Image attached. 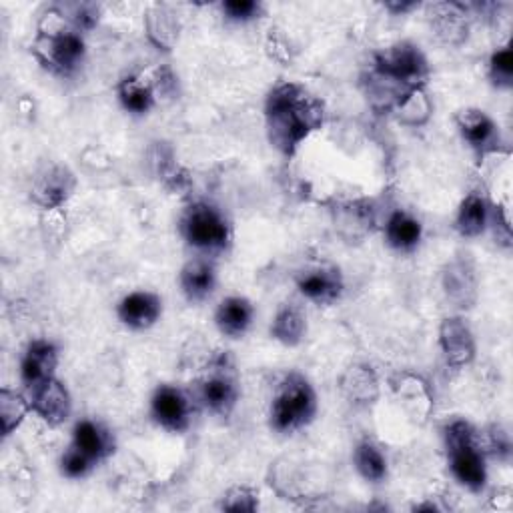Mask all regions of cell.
<instances>
[{
    "label": "cell",
    "instance_id": "cell-9",
    "mask_svg": "<svg viewBox=\"0 0 513 513\" xmlns=\"http://www.w3.org/2000/svg\"><path fill=\"white\" fill-rule=\"evenodd\" d=\"M31 391H33L31 395L33 411L41 419H45L49 425L59 427L71 417V409H73L71 395L59 379L51 377L45 383L33 387Z\"/></svg>",
    "mask_w": 513,
    "mask_h": 513
},
{
    "label": "cell",
    "instance_id": "cell-5",
    "mask_svg": "<svg viewBox=\"0 0 513 513\" xmlns=\"http://www.w3.org/2000/svg\"><path fill=\"white\" fill-rule=\"evenodd\" d=\"M373 75L407 93L423 85L429 75V65L419 47L413 43H397L375 57Z\"/></svg>",
    "mask_w": 513,
    "mask_h": 513
},
{
    "label": "cell",
    "instance_id": "cell-22",
    "mask_svg": "<svg viewBox=\"0 0 513 513\" xmlns=\"http://www.w3.org/2000/svg\"><path fill=\"white\" fill-rule=\"evenodd\" d=\"M423 235L421 223L405 211H395L387 219L385 239L397 251H411L419 245Z\"/></svg>",
    "mask_w": 513,
    "mask_h": 513
},
{
    "label": "cell",
    "instance_id": "cell-3",
    "mask_svg": "<svg viewBox=\"0 0 513 513\" xmlns=\"http://www.w3.org/2000/svg\"><path fill=\"white\" fill-rule=\"evenodd\" d=\"M445 447L455 479L467 489L479 491L487 481V469L475 429L463 419L451 421L445 427Z\"/></svg>",
    "mask_w": 513,
    "mask_h": 513
},
{
    "label": "cell",
    "instance_id": "cell-2",
    "mask_svg": "<svg viewBox=\"0 0 513 513\" xmlns=\"http://www.w3.org/2000/svg\"><path fill=\"white\" fill-rule=\"evenodd\" d=\"M33 51L37 59L59 75H73L85 59V41L77 29L67 25V19L61 11H49L35 39Z\"/></svg>",
    "mask_w": 513,
    "mask_h": 513
},
{
    "label": "cell",
    "instance_id": "cell-1",
    "mask_svg": "<svg viewBox=\"0 0 513 513\" xmlns=\"http://www.w3.org/2000/svg\"><path fill=\"white\" fill-rule=\"evenodd\" d=\"M269 141L291 157L299 145L323 125V105L297 83L277 85L265 107Z\"/></svg>",
    "mask_w": 513,
    "mask_h": 513
},
{
    "label": "cell",
    "instance_id": "cell-34",
    "mask_svg": "<svg viewBox=\"0 0 513 513\" xmlns=\"http://www.w3.org/2000/svg\"><path fill=\"white\" fill-rule=\"evenodd\" d=\"M97 21H99V13H97V9H95V7L85 5V7H81V9L77 11L75 25H77V31H79V33H81V31H89V29H93V27L97 25Z\"/></svg>",
    "mask_w": 513,
    "mask_h": 513
},
{
    "label": "cell",
    "instance_id": "cell-8",
    "mask_svg": "<svg viewBox=\"0 0 513 513\" xmlns=\"http://www.w3.org/2000/svg\"><path fill=\"white\" fill-rule=\"evenodd\" d=\"M237 399H239L237 379L225 365H217L201 381V401L211 413L219 417H227L235 409Z\"/></svg>",
    "mask_w": 513,
    "mask_h": 513
},
{
    "label": "cell",
    "instance_id": "cell-19",
    "mask_svg": "<svg viewBox=\"0 0 513 513\" xmlns=\"http://www.w3.org/2000/svg\"><path fill=\"white\" fill-rule=\"evenodd\" d=\"M253 315H255V309L245 297H227L219 305L215 321L223 335L231 339H239L249 331L253 323Z\"/></svg>",
    "mask_w": 513,
    "mask_h": 513
},
{
    "label": "cell",
    "instance_id": "cell-6",
    "mask_svg": "<svg viewBox=\"0 0 513 513\" xmlns=\"http://www.w3.org/2000/svg\"><path fill=\"white\" fill-rule=\"evenodd\" d=\"M183 235L189 245L201 251H223L231 231L219 209L209 203H195L183 215Z\"/></svg>",
    "mask_w": 513,
    "mask_h": 513
},
{
    "label": "cell",
    "instance_id": "cell-18",
    "mask_svg": "<svg viewBox=\"0 0 513 513\" xmlns=\"http://www.w3.org/2000/svg\"><path fill=\"white\" fill-rule=\"evenodd\" d=\"M179 283H181V289H183L185 297L191 303L205 301L217 285L215 267L205 259H193L183 267Z\"/></svg>",
    "mask_w": 513,
    "mask_h": 513
},
{
    "label": "cell",
    "instance_id": "cell-33",
    "mask_svg": "<svg viewBox=\"0 0 513 513\" xmlns=\"http://www.w3.org/2000/svg\"><path fill=\"white\" fill-rule=\"evenodd\" d=\"M259 11H261V5L255 3V0H229V3L223 5V13L227 15V19L237 23L255 19Z\"/></svg>",
    "mask_w": 513,
    "mask_h": 513
},
{
    "label": "cell",
    "instance_id": "cell-10",
    "mask_svg": "<svg viewBox=\"0 0 513 513\" xmlns=\"http://www.w3.org/2000/svg\"><path fill=\"white\" fill-rule=\"evenodd\" d=\"M75 185V175L67 167L53 165L35 179L31 197L43 209H59L73 195Z\"/></svg>",
    "mask_w": 513,
    "mask_h": 513
},
{
    "label": "cell",
    "instance_id": "cell-14",
    "mask_svg": "<svg viewBox=\"0 0 513 513\" xmlns=\"http://www.w3.org/2000/svg\"><path fill=\"white\" fill-rule=\"evenodd\" d=\"M297 287L303 297L319 305L335 303L343 293V277L335 267H317L299 275Z\"/></svg>",
    "mask_w": 513,
    "mask_h": 513
},
{
    "label": "cell",
    "instance_id": "cell-30",
    "mask_svg": "<svg viewBox=\"0 0 513 513\" xmlns=\"http://www.w3.org/2000/svg\"><path fill=\"white\" fill-rule=\"evenodd\" d=\"M489 77L497 87L509 89L513 79V55L509 47L499 49L489 61Z\"/></svg>",
    "mask_w": 513,
    "mask_h": 513
},
{
    "label": "cell",
    "instance_id": "cell-26",
    "mask_svg": "<svg viewBox=\"0 0 513 513\" xmlns=\"http://www.w3.org/2000/svg\"><path fill=\"white\" fill-rule=\"evenodd\" d=\"M119 99L133 115H145L155 105V89L141 77H127L119 85Z\"/></svg>",
    "mask_w": 513,
    "mask_h": 513
},
{
    "label": "cell",
    "instance_id": "cell-24",
    "mask_svg": "<svg viewBox=\"0 0 513 513\" xmlns=\"http://www.w3.org/2000/svg\"><path fill=\"white\" fill-rule=\"evenodd\" d=\"M487 219H489V211H487L485 199L477 193H471L463 199L459 207L455 227L461 237H477L485 231Z\"/></svg>",
    "mask_w": 513,
    "mask_h": 513
},
{
    "label": "cell",
    "instance_id": "cell-16",
    "mask_svg": "<svg viewBox=\"0 0 513 513\" xmlns=\"http://www.w3.org/2000/svg\"><path fill=\"white\" fill-rule=\"evenodd\" d=\"M457 127L463 139L481 155L493 151L497 139L495 123L479 109H465L457 115Z\"/></svg>",
    "mask_w": 513,
    "mask_h": 513
},
{
    "label": "cell",
    "instance_id": "cell-12",
    "mask_svg": "<svg viewBox=\"0 0 513 513\" xmlns=\"http://www.w3.org/2000/svg\"><path fill=\"white\" fill-rule=\"evenodd\" d=\"M57 365H59V351L55 343L47 339H37L25 351V357L21 361V379L29 389H33L45 383L47 379L55 377Z\"/></svg>",
    "mask_w": 513,
    "mask_h": 513
},
{
    "label": "cell",
    "instance_id": "cell-13",
    "mask_svg": "<svg viewBox=\"0 0 513 513\" xmlns=\"http://www.w3.org/2000/svg\"><path fill=\"white\" fill-rule=\"evenodd\" d=\"M443 289L455 307L469 309L477 299V275L469 259H453L443 269Z\"/></svg>",
    "mask_w": 513,
    "mask_h": 513
},
{
    "label": "cell",
    "instance_id": "cell-17",
    "mask_svg": "<svg viewBox=\"0 0 513 513\" xmlns=\"http://www.w3.org/2000/svg\"><path fill=\"white\" fill-rule=\"evenodd\" d=\"M431 27L445 45H459L467 39V15L461 5H435L431 7Z\"/></svg>",
    "mask_w": 513,
    "mask_h": 513
},
{
    "label": "cell",
    "instance_id": "cell-32",
    "mask_svg": "<svg viewBox=\"0 0 513 513\" xmlns=\"http://www.w3.org/2000/svg\"><path fill=\"white\" fill-rule=\"evenodd\" d=\"M93 465H95V461L89 455H85L81 449H77L75 445H71L69 451L61 459V471L69 479L85 477L93 469Z\"/></svg>",
    "mask_w": 513,
    "mask_h": 513
},
{
    "label": "cell",
    "instance_id": "cell-11",
    "mask_svg": "<svg viewBox=\"0 0 513 513\" xmlns=\"http://www.w3.org/2000/svg\"><path fill=\"white\" fill-rule=\"evenodd\" d=\"M439 343L445 355L447 365L459 369L473 361L475 357V341L467 323L459 317H449L441 323Z\"/></svg>",
    "mask_w": 513,
    "mask_h": 513
},
{
    "label": "cell",
    "instance_id": "cell-35",
    "mask_svg": "<svg viewBox=\"0 0 513 513\" xmlns=\"http://www.w3.org/2000/svg\"><path fill=\"white\" fill-rule=\"evenodd\" d=\"M413 7H415V3H403V5H387V9H391V11H397V13L409 11V9H413Z\"/></svg>",
    "mask_w": 513,
    "mask_h": 513
},
{
    "label": "cell",
    "instance_id": "cell-23",
    "mask_svg": "<svg viewBox=\"0 0 513 513\" xmlns=\"http://www.w3.org/2000/svg\"><path fill=\"white\" fill-rule=\"evenodd\" d=\"M341 389L355 403H373L379 397V381L367 365L349 367L341 377Z\"/></svg>",
    "mask_w": 513,
    "mask_h": 513
},
{
    "label": "cell",
    "instance_id": "cell-21",
    "mask_svg": "<svg viewBox=\"0 0 513 513\" xmlns=\"http://www.w3.org/2000/svg\"><path fill=\"white\" fill-rule=\"evenodd\" d=\"M179 15H175L167 5H153L147 13V33L155 47L171 51L179 39Z\"/></svg>",
    "mask_w": 513,
    "mask_h": 513
},
{
    "label": "cell",
    "instance_id": "cell-28",
    "mask_svg": "<svg viewBox=\"0 0 513 513\" xmlns=\"http://www.w3.org/2000/svg\"><path fill=\"white\" fill-rule=\"evenodd\" d=\"M31 401H27L21 393L3 389L0 391V421H3V435L9 437L31 411Z\"/></svg>",
    "mask_w": 513,
    "mask_h": 513
},
{
    "label": "cell",
    "instance_id": "cell-31",
    "mask_svg": "<svg viewBox=\"0 0 513 513\" xmlns=\"http://www.w3.org/2000/svg\"><path fill=\"white\" fill-rule=\"evenodd\" d=\"M221 507L227 511H255L259 507V493L245 485L233 487L223 497Z\"/></svg>",
    "mask_w": 513,
    "mask_h": 513
},
{
    "label": "cell",
    "instance_id": "cell-27",
    "mask_svg": "<svg viewBox=\"0 0 513 513\" xmlns=\"http://www.w3.org/2000/svg\"><path fill=\"white\" fill-rule=\"evenodd\" d=\"M353 461H355V467L361 473V477L367 481L379 483L387 475V459H385L383 451L377 445H373L371 441H363L357 445Z\"/></svg>",
    "mask_w": 513,
    "mask_h": 513
},
{
    "label": "cell",
    "instance_id": "cell-25",
    "mask_svg": "<svg viewBox=\"0 0 513 513\" xmlns=\"http://www.w3.org/2000/svg\"><path fill=\"white\" fill-rule=\"evenodd\" d=\"M305 331H307V323H305V317L303 313L293 307V305H285L277 311L275 319H273V325H271V335L287 345V347H295L303 341L305 337Z\"/></svg>",
    "mask_w": 513,
    "mask_h": 513
},
{
    "label": "cell",
    "instance_id": "cell-20",
    "mask_svg": "<svg viewBox=\"0 0 513 513\" xmlns=\"http://www.w3.org/2000/svg\"><path fill=\"white\" fill-rule=\"evenodd\" d=\"M73 445L89 455L95 463L105 459L113 451V437L111 433L91 419H83L75 425L73 431Z\"/></svg>",
    "mask_w": 513,
    "mask_h": 513
},
{
    "label": "cell",
    "instance_id": "cell-7",
    "mask_svg": "<svg viewBox=\"0 0 513 513\" xmlns=\"http://www.w3.org/2000/svg\"><path fill=\"white\" fill-rule=\"evenodd\" d=\"M151 411L155 421L175 433H181L191 423V399L173 385H161L153 393Z\"/></svg>",
    "mask_w": 513,
    "mask_h": 513
},
{
    "label": "cell",
    "instance_id": "cell-15",
    "mask_svg": "<svg viewBox=\"0 0 513 513\" xmlns=\"http://www.w3.org/2000/svg\"><path fill=\"white\" fill-rule=\"evenodd\" d=\"M163 313V303L155 293L135 291L129 293L119 305V319L123 325L143 331L153 327Z\"/></svg>",
    "mask_w": 513,
    "mask_h": 513
},
{
    "label": "cell",
    "instance_id": "cell-29",
    "mask_svg": "<svg viewBox=\"0 0 513 513\" xmlns=\"http://www.w3.org/2000/svg\"><path fill=\"white\" fill-rule=\"evenodd\" d=\"M395 107L399 113V121L409 127L423 125L431 115V103L421 87L407 91Z\"/></svg>",
    "mask_w": 513,
    "mask_h": 513
},
{
    "label": "cell",
    "instance_id": "cell-4",
    "mask_svg": "<svg viewBox=\"0 0 513 513\" xmlns=\"http://www.w3.org/2000/svg\"><path fill=\"white\" fill-rule=\"evenodd\" d=\"M317 411V395L311 383L299 375L289 373L271 403V427L279 433H293L307 425Z\"/></svg>",
    "mask_w": 513,
    "mask_h": 513
}]
</instances>
